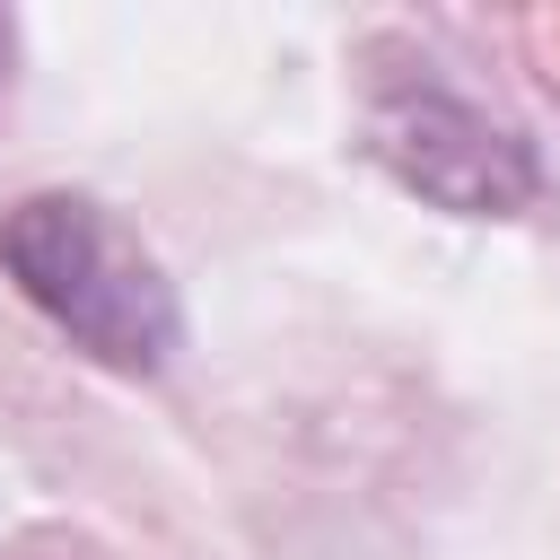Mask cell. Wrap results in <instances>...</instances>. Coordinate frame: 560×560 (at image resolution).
Listing matches in <instances>:
<instances>
[{
  "label": "cell",
  "mask_w": 560,
  "mask_h": 560,
  "mask_svg": "<svg viewBox=\"0 0 560 560\" xmlns=\"http://www.w3.org/2000/svg\"><path fill=\"white\" fill-rule=\"evenodd\" d=\"M0 262L35 315H52L88 359L149 376L175 350V289L158 254L88 192H35L0 219Z\"/></svg>",
  "instance_id": "obj_1"
},
{
  "label": "cell",
  "mask_w": 560,
  "mask_h": 560,
  "mask_svg": "<svg viewBox=\"0 0 560 560\" xmlns=\"http://www.w3.org/2000/svg\"><path fill=\"white\" fill-rule=\"evenodd\" d=\"M368 140H376V158H385L411 192H429V201H446V210H464V219H490V210L534 201V158H525V140L499 131L490 114H472V105L446 96V88H394V96H376Z\"/></svg>",
  "instance_id": "obj_2"
},
{
  "label": "cell",
  "mask_w": 560,
  "mask_h": 560,
  "mask_svg": "<svg viewBox=\"0 0 560 560\" xmlns=\"http://www.w3.org/2000/svg\"><path fill=\"white\" fill-rule=\"evenodd\" d=\"M0 52H9V44H0Z\"/></svg>",
  "instance_id": "obj_3"
}]
</instances>
